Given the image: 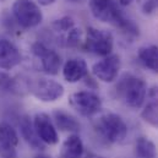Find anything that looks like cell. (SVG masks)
<instances>
[{"mask_svg":"<svg viewBox=\"0 0 158 158\" xmlns=\"http://www.w3.org/2000/svg\"><path fill=\"white\" fill-rule=\"evenodd\" d=\"M121 66V60L118 54H110L108 56H104L102 60L94 63L92 65V74L97 80L110 83L114 82L119 75Z\"/></svg>","mask_w":158,"mask_h":158,"instance_id":"10","label":"cell"},{"mask_svg":"<svg viewBox=\"0 0 158 158\" xmlns=\"http://www.w3.org/2000/svg\"><path fill=\"white\" fill-rule=\"evenodd\" d=\"M132 1H135V0H118V2L121 6H127V5H130Z\"/></svg>","mask_w":158,"mask_h":158,"instance_id":"23","label":"cell"},{"mask_svg":"<svg viewBox=\"0 0 158 158\" xmlns=\"http://www.w3.org/2000/svg\"><path fill=\"white\" fill-rule=\"evenodd\" d=\"M28 91L40 102L50 103L60 99L64 96V86L55 80L37 77L28 83Z\"/></svg>","mask_w":158,"mask_h":158,"instance_id":"6","label":"cell"},{"mask_svg":"<svg viewBox=\"0 0 158 158\" xmlns=\"http://www.w3.org/2000/svg\"><path fill=\"white\" fill-rule=\"evenodd\" d=\"M17 131L9 123H0V158H17Z\"/></svg>","mask_w":158,"mask_h":158,"instance_id":"12","label":"cell"},{"mask_svg":"<svg viewBox=\"0 0 158 158\" xmlns=\"http://www.w3.org/2000/svg\"><path fill=\"white\" fill-rule=\"evenodd\" d=\"M87 158H106V157H102V156H97V155H88Z\"/></svg>","mask_w":158,"mask_h":158,"instance_id":"25","label":"cell"},{"mask_svg":"<svg viewBox=\"0 0 158 158\" xmlns=\"http://www.w3.org/2000/svg\"><path fill=\"white\" fill-rule=\"evenodd\" d=\"M115 92L119 99L125 106L132 109H139L146 101L147 85L141 77L130 73H125L118 80Z\"/></svg>","mask_w":158,"mask_h":158,"instance_id":"2","label":"cell"},{"mask_svg":"<svg viewBox=\"0 0 158 158\" xmlns=\"http://www.w3.org/2000/svg\"><path fill=\"white\" fill-rule=\"evenodd\" d=\"M69 104L81 117H93L102 108V101L98 94L92 91L74 92L69 97Z\"/></svg>","mask_w":158,"mask_h":158,"instance_id":"7","label":"cell"},{"mask_svg":"<svg viewBox=\"0 0 158 158\" xmlns=\"http://www.w3.org/2000/svg\"><path fill=\"white\" fill-rule=\"evenodd\" d=\"M114 47L113 35L107 30H99L96 27H87L86 38L83 40V48L96 55L108 56L112 54Z\"/></svg>","mask_w":158,"mask_h":158,"instance_id":"4","label":"cell"},{"mask_svg":"<svg viewBox=\"0 0 158 158\" xmlns=\"http://www.w3.org/2000/svg\"><path fill=\"white\" fill-rule=\"evenodd\" d=\"M88 66L87 63L81 58L69 59L63 68V76L66 82L76 83L87 76Z\"/></svg>","mask_w":158,"mask_h":158,"instance_id":"14","label":"cell"},{"mask_svg":"<svg viewBox=\"0 0 158 158\" xmlns=\"http://www.w3.org/2000/svg\"><path fill=\"white\" fill-rule=\"evenodd\" d=\"M35 158H50L49 156H47V155H44V153H40V155H37Z\"/></svg>","mask_w":158,"mask_h":158,"instance_id":"24","label":"cell"},{"mask_svg":"<svg viewBox=\"0 0 158 158\" xmlns=\"http://www.w3.org/2000/svg\"><path fill=\"white\" fill-rule=\"evenodd\" d=\"M53 119L56 129L61 131H69L73 134H76L77 131H80V123L77 121V119L64 110H54Z\"/></svg>","mask_w":158,"mask_h":158,"instance_id":"18","label":"cell"},{"mask_svg":"<svg viewBox=\"0 0 158 158\" xmlns=\"http://www.w3.org/2000/svg\"><path fill=\"white\" fill-rule=\"evenodd\" d=\"M88 6L96 20L118 27L127 36H139V27L123 14L114 0H89Z\"/></svg>","mask_w":158,"mask_h":158,"instance_id":"1","label":"cell"},{"mask_svg":"<svg viewBox=\"0 0 158 158\" xmlns=\"http://www.w3.org/2000/svg\"><path fill=\"white\" fill-rule=\"evenodd\" d=\"M31 50L32 54L38 59V61L40 63V68L45 74L56 75L59 73L61 66V58L55 50L48 48L42 42L33 43Z\"/></svg>","mask_w":158,"mask_h":158,"instance_id":"9","label":"cell"},{"mask_svg":"<svg viewBox=\"0 0 158 158\" xmlns=\"http://www.w3.org/2000/svg\"><path fill=\"white\" fill-rule=\"evenodd\" d=\"M22 55L19 48L10 40H0V69L11 70L20 65Z\"/></svg>","mask_w":158,"mask_h":158,"instance_id":"13","label":"cell"},{"mask_svg":"<svg viewBox=\"0 0 158 158\" xmlns=\"http://www.w3.org/2000/svg\"><path fill=\"white\" fill-rule=\"evenodd\" d=\"M93 130L107 143H121L127 136V125L120 115L107 112L93 121Z\"/></svg>","mask_w":158,"mask_h":158,"instance_id":"3","label":"cell"},{"mask_svg":"<svg viewBox=\"0 0 158 158\" xmlns=\"http://www.w3.org/2000/svg\"><path fill=\"white\" fill-rule=\"evenodd\" d=\"M33 127L40 141L44 145H56L59 141V135L56 126L53 124L52 119L45 113H37L33 119Z\"/></svg>","mask_w":158,"mask_h":158,"instance_id":"11","label":"cell"},{"mask_svg":"<svg viewBox=\"0 0 158 158\" xmlns=\"http://www.w3.org/2000/svg\"><path fill=\"white\" fill-rule=\"evenodd\" d=\"M66 1H70V2H82L85 0H66Z\"/></svg>","mask_w":158,"mask_h":158,"instance_id":"26","label":"cell"},{"mask_svg":"<svg viewBox=\"0 0 158 158\" xmlns=\"http://www.w3.org/2000/svg\"><path fill=\"white\" fill-rule=\"evenodd\" d=\"M55 1H56V0H38L40 5H42V6H49V5L54 4Z\"/></svg>","mask_w":158,"mask_h":158,"instance_id":"22","label":"cell"},{"mask_svg":"<svg viewBox=\"0 0 158 158\" xmlns=\"http://www.w3.org/2000/svg\"><path fill=\"white\" fill-rule=\"evenodd\" d=\"M83 142L77 134L69 135L61 145L60 158H82L83 156Z\"/></svg>","mask_w":158,"mask_h":158,"instance_id":"16","label":"cell"},{"mask_svg":"<svg viewBox=\"0 0 158 158\" xmlns=\"http://www.w3.org/2000/svg\"><path fill=\"white\" fill-rule=\"evenodd\" d=\"M137 56L145 68L155 74H158V45L150 44L141 47L139 49Z\"/></svg>","mask_w":158,"mask_h":158,"instance_id":"17","label":"cell"},{"mask_svg":"<svg viewBox=\"0 0 158 158\" xmlns=\"http://www.w3.org/2000/svg\"><path fill=\"white\" fill-rule=\"evenodd\" d=\"M12 15L22 28H35L43 21V14L33 0H16L12 4Z\"/></svg>","mask_w":158,"mask_h":158,"instance_id":"5","label":"cell"},{"mask_svg":"<svg viewBox=\"0 0 158 158\" xmlns=\"http://www.w3.org/2000/svg\"><path fill=\"white\" fill-rule=\"evenodd\" d=\"M52 28L56 33L58 40H60V42L66 47H79L82 42L81 30L75 25V21L69 16L55 20L52 23Z\"/></svg>","mask_w":158,"mask_h":158,"instance_id":"8","label":"cell"},{"mask_svg":"<svg viewBox=\"0 0 158 158\" xmlns=\"http://www.w3.org/2000/svg\"><path fill=\"white\" fill-rule=\"evenodd\" d=\"M135 158H156L157 157V148L156 145L146 139L139 137L135 143Z\"/></svg>","mask_w":158,"mask_h":158,"instance_id":"20","label":"cell"},{"mask_svg":"<svg viewBox=\"0 0 158 158\" xmlns=\"http://www.w3.org/2000/svg\"><path fill=\"white\" fill-rule=\"evenodd\" d=\"M158 9V0H147L142 5V12L146 15L152 14Z\"/></svg>","mask_w":158,"mask_h":158,"instance_id":"21","label":"cell"},{"mask_svg":"<svg viewBox=\"0 0 158 158\" xmlns=\"http://www.w3.org/2000/svg\"><path fill=\"white\" fill-rule=\"evenodd\" d=\"M146 99L147 102L141 112V118L151 126L158 129V86L148 89Z\"/></svg>","mask_w":158,"mask_h":158,"instance_id":"15","label":"cell"},{"mask_svg":"<svg viewBox=\"0 0 158 158\" xmlns=\"http://www.w3.org/2000/svg\"><path fill=\"white\" fill-rule=\"evenodd\" d=\"M5 1H7V0H0V2H5Z\"/></svg>","mask_w":158,"mask_h":158,"instance_id":"27","label":"cell"},{"mask_svg":"<svg viewBox=\"0 0 158 158\" xmlns=\"http://www.w3.org/2000/svg\"><path fill=\"white\" fill-rule=\"evenodd\" d=\"M20 131L22 137L26 140V142L35 150H40L44 147V143L40 141L35 131L33 124L30 121L28 117H23L20 120Z\"/></svg>","mask_w":158,"mask_h":158,"instance_id":"19","label":"cell"}]
</instances>
